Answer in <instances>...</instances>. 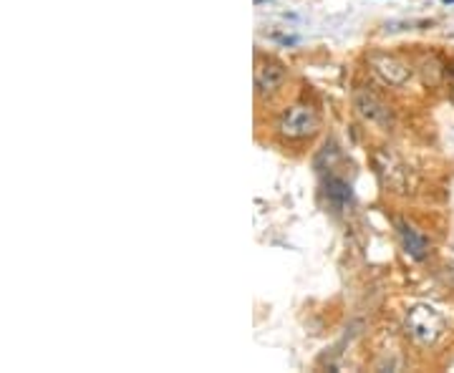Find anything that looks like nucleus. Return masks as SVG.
Returning a JSON list of instances; mask_svg holds the SVG:
<instances>
[{"label": "nucleus", "instance_id": "obj_2", "mask_svg": "<svg viewBox=\"0 0 454 373\" xmlns=\"http://www.w3.org/2000/svg\"><path fill=\"white\" fill-rule=\"evenodd\" d=\"M407 333L422 346H431L444 333V315L431 305H414L407 313Z\"/></svg>", "mask_w": 454, "mask_h": 373}, {"label": "nucleus", "instance_id": "obj_5", "mask_svg": "<svg viewBox=\"0 0 454 373\" xmlns=\"http://www.w3.org/2000/svg\"><path fill=\"white\" fill-rule=\"evenodd\" d=\"M371 66L376 68V73L383 78V81L389 83V86H404V83L412 78V71H409V66L404 61H399L396 56H389V54H371L369 56Z\"/></svg>", "mask_w": 454, "mask_h": 373}, {"label": "nucleus", "instance_id": "obj_6", "mask_svg": "<svg viewBox=\"0 0 454 373\" xmlns=\"http://www.w3.org/2000/svg\"><path fill=\"white\" fill-rule=\"evenodd\" d=\"M399 235L401 240H404V247H407V252L414 257V260H424L426 257V240L422 235H419L414 227H409L407 222H399Z\"/></svg>", "mask_w": 454, "mask_h": 373}, {"label": "nucleus", "instance_id": "obj_4", "mask_svg": "<svg viewBox=\"0 0 454 373\" xmlns=\"http://www.w3.org/2000/svg\"><path fill=\"white\" fill-rule=\"evenodd\" d=\"M285 76H288V71H285V66L280 61L275 59L260 61L255 66V91L260 96L273 94V91H277L285 83Z\"/></svg>", "mask_w": 454, "mask_h": 373}, {"label": "nucleus", "instance_id": "obj_3", "mask_svg": "<svg viewBox=\"0 0 454 373\" xmlns=\"http://www.w3.org/2000/svg\"><path fill=\"white\" fill-rule=\"evenodd\" d=\"M354 106L359 109V114L369 121V124H376V126H381V129L391 126V121H394L389 106H386L376 94H371V91H366V89H359L354 94Z\"/></svg>", "mask_w": 454, "mask_h": 373}, {"label": "nucleus", "instance_id": "obj_7", "mask_svg": "<svg viewBox=\"0 0 454 373\" xmlns=\"http://www.w3.org/2000/svg\"><path fill=\"white\" fill-rule=\"evenodd\" d=\"M325 195H328V202L333 207L343 209L351 202V187L343 179H328L325 182Z\"/></svg>", "mask_w": 454, "mask_h": 373}, {"label": "nucleus", "instance_id": "obj_1", "mask_svg": "<svg viewBox=\"0 0 454 373\" xmlns=\"http://www.w3.org/2000/svg\"><path fill=\"white\" fill-rule=\"evenodd\" d=\"M321 129V116L318 111L308 104H293L288 106L280 118H277V131L280 137L290 139V142H303V139H311L316 131Z\"/></svg>", "mask_w": 454, "mask_h": 373}]
</instances>
